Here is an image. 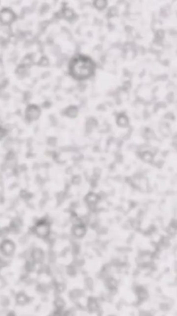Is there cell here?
Wrapping results in <instances>:
<instances>
[{"mask_svg":"<svg viewBox=\"0 0 177 316\" xmlns=\"http://www.w3.org/2000/svg\"><path fill=\"white\" fill-rule=\"evenodd\" d=\"M95 65L88 57L82 55L75 57L70 62L69 72L77 80H84L92 77L95 73Z\"/></svg>","mask_w":177,"mask_h":316,"instance_id":"6da1fadb","label":"cell"},{"mask_svg":"<svg viewBox=\"0 0 177 316\" xmlns=\"http://www.w3.org/2000/svg\"><path fill=\"white\" fill-rule=\"evenodd\" d=\"M41 110L40 107L35 104L29 105L25 111V118L28 122H33L37 120L40 116Z\"/></svg>","mask_w":177,"mask_h":316,"instance_id":"7a4b0ae2","label":"cell"},{"mask_svg":"<svg viewBox=\"0 0 177 316\" xmlns=\"http://www.w3.org/2000/svg\"><path fill=\"white\" fill-rule=\"evenodd\" d=\"M14 14L9 9H3L0 12V21L3 24H9L13 22Z\"/></svg>","mask_w":177,"mask_h":316,"instance_id":"3957f363","label":"cell"},{"mask_svg":"<svg viewBox=\"0 0 177 316\" xmlns=\"http://www.w3.org/2000/svg\"><path fill=\"white\" fill-rule=\"evenodd\" d=\"M49 231V227L46 222H41L36 226V231L37 234L42 237L46 236L48 234Z\"/></svg>","mask_w":177,"mask_h":316,"instance_id":"277c9868","label":"cell"},{"mask_svg":"<svg viewBox=\"0 0 177 316\" xmlns=\"http://www.w3.org/2000/svg\"><path fill=\"white\" fill-rule=\"evenodd\" d=\"M1 248H2V251H3V252L5 254L11 255L14 251V246L12 242H9V241H7V242H5L3 243Z\"/></svg>","mask_w":177,"mask_h":316,"instance_id":"5b68a950","label":"cell"},{"mask_svg":"<svg viewBox=\"0 0 177 316\" xmlns=\"http://www.w3.org/2000/svg\"><path fill=\"white\" fill-rule=\"evenodd\" d=\"M128 122V118L123 114H121L117 118V125L121 127H127Z\"/></svg>","mask_w":177,"mask_h":316,"instance_id":"8992f818","label":"cell"},{"mask_svg":"<svg viewBox=\"0 0 177 316\" xmlns=\"http://www.w3.org/2000/svg\"><path fill=\"white\" fill-rule=\"evenodd\" d=\"M78 109L76 107H70L66 111V115L68 117H75L77 115Z\"/></svg>","mask_w":177,"mask_h":316,"instance_id":"52a82bcc","label":"cell"},{"mask_svg":"<svg viewBox=\"0 0 177 316\" xmlns=\"http://www.w3.org/2000/svg\"><path fill=\"white\" fill-rule=\"evenodd\" d=\"M6 134H7L6 130L5 128L0 126V140H2L5 136H6Z\"/></svg>","mask_w":177,"mask_h":316,"instance_id":"ba28073f","label":"cell"},{"mask_svg":"<svg viewBox=\"0 0 177 316\" xmlns=\"http://www.w3.org/2000/svg\"><path fill=\"white\" fill-rule=\"evenodd\" d=\"M1 264H2V262H1V260H0V266H1Z\"/></svg>","mask_w":177,"mask_h":316,"instance_id":"9c48e42d","label":"cell"}]
</instances>
